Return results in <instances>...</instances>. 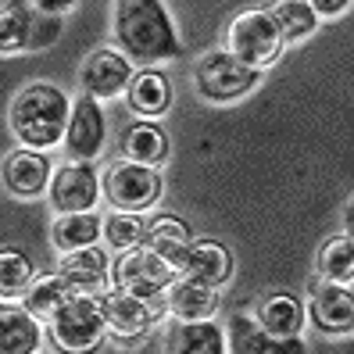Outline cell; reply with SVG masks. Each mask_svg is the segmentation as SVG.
Segmentation results:
<instances>
[{"mask_svg":"<svg viewBox=\"0 0 354 354\" xmlns=\"http://www.w3.org/2000/svg\"><path fill=\"white\" fill-rule=\"evenodd\" d=\"M111 11L115 47L133 68H158L165 61L183 57L172 11L161 0H118Z\"/></svg>","mask_w":354,"mask_h":354,"instance_id":"cell-1","label":"cell"},{"mask_svg":"<svg viewBox=\"0 0 354 354\" xmlns=\"http://www.w3.org/2000/svg\"><path fill=\"white\" fill-rule=\"evenodd\" d=\"M68 111H72V97L61 86H54V82H29V86H22L11 97L8 126L18 140V147L44 154L65 140Z\"/></svg>","mask_w":354,"mask_h":354,"instance_id":"cell-2","label":"cell"},{"mask_svg":"<svg viewBox=\"0 0 354 354\" xmlns=\"http://www.w3.org/2000/svg\"><path fill=\"white\" fill-rule=\"evenodd\" d=\"M44 326L54 354H97L108 344L104 301L93 294H72Z\"/></svg>","mask_w":354,"mask_h":354,"instance_id":"cell-3","label":"cell"},{"mask_svg":"<svg viewBox=\"0 0 354 354\" xmlns=\"http://www.w3.org/2000/svg\"><path fill=\"white\" fill-rule=\"evenodd\" d=\"M222 50L229 57H236L247 68H258V72L272 68L283 57V36L272 22V15H268V8L240 11L225 29V47Z\"/></svg>","mask_w":354,"mask_h":354,"instance_id":"cell-4","label":"cell"},{"mask_svg":"<svg viewBox=\"0 0 354 354\" xmlns=\"http://www.w3.org/2000/svg\"><path fill=\"white\" fill-rule=\"evenodd\" d=\"M161 194H165V179H161L158 169H147V165L118 158L100 172V197L108 201L115 212H126V215L151 212L161 201Z\"/></svg>","mask_w":354,"mask_h":354,"instance_id":"cell-5","label":"cell"},{"mask_svg":"<svg viewBox=\"0 0 354 354\" xmlns=\"http://www.w3.org/2000/svg\"><path fill=\"white\" fill-rule=\"evenodd\" d=\"M265 82V72L240 65L225 50H207L194 65V86L207 104H236Z\"/></svg>","mask_w":354,"mask_h":354,"instance_id":"cell-6","label":"cell"},{"mask_svg":"<svg viewBox=\"0 0 354 354\" xmlns=\"http://www.w3.org/2000/svg\"><path fill=\"white\" fill-rule=\"evenodd\" d=\"M104 319H108V340L118 347H133L140 340L151 337V329L169 315L165 301H143V297H129L122 290H104Z\"/></svg>","mask_w":354,"mask_h":354,"instance_id":"cell-7","label":"cell"},{"mask_svg":"<svg viewBox=\"0 0 354 354\" xmlns=\"http://www.w3.org/2000/svg\"><path fill=\"white\" fill-rule=\"evenodd\" d=\"M176 279H179L176 268L165 265L147 247L122 251L115 268H111V286L122 290V294H129V297H143V301H161Z\"/></svg>","mask_w":354,"mask_h":354,"instance_id":"cell-8","label":"cell"},{"mask_svg":"<svg viewBox=\"0 0 354 354\" xmlns=\"http://www.w3.org/2000/svg\"><path fill=\"white\" fill-rule=\"evenodd\" d=\"M47 201L57 215H79L93 212L100 201V172L93 169V161H68L50 176Z\"/></svg>","mask_w":354,"mask_h":354,"instance_id":"cell-9","label":"cell"},{"mask_svg":"<svg viewBox=\"0 0 354 354\" xmlns=\"http://www.w3.org/2000/svg\"><path fill=\"white\" fill-rule=\"evenodd\" d=\"M304 319L315 326L322 337H351L354 333V294H351V286L311 279Z\"/></svg>","mask_w":354,"mask_h":354,"instance_id":"cell-10","label":"cell"},{"mask_svg":"<svg viewBox=\"0 0 354 354\" xmlns=\"http://www.w3.org/2000/svg\"><path fill=\"white\" fill-rule=\"evenodd\" d=\"M54 176V165L47 154L29 151V147H15L4 154L0 161V183L4 190L18 201H36V197H47V186Z\"/></svg>","mask_w":354,"mask_h":354,"instance_id":"cell-11","label":"cell"},{"mask_svg":"<svg viewBox=\"0 0 354 354\" xmlns=\"http://www.w3.org/2000/svg\"><path fill=\"white\" fill-rule=\"evenodd\" d=\"M104 140H108V122H104L100 100L79 93L72 100L68 111V129H65V151L72 161H93L104 151Z\"/></svg>","mask_w":354,"mask_h":354,"instance_id":"cell-12","label":"cell"},{"mask_svg":"<svg viewBox=\"0 0 354 354\" xmlns=\"http://www.w3.org/2000/svg\"><path fill=\"white\" fill-rule=\"evenodd\" d=\"M133 72L136 68L118 50L100 47V50L82 57V65H79V90L86 97H93V100H108V97L126 93Z\"/></svg>","mask_w":354,"mask_h":354,"instance_id":"cell-13","label":"cell"},{"mask_svg":"<svg viewBox=\"0 0 354 354\" xmlns=\"http://www.w3.org/2000/svg\"><path fill=\"white\" fill-rule=\"evenodd\" d=\"M54 276L65 283L72 294H93L100 297L104 290H111V261L104 254V247H82V251L57 254Z\"/></svg>","mask_w":354,"mask_h":354,"instance_id":"cell-14","label":"cell"},{"mask_svg":"<svg viewBox=\"0 0 354 354\" xmlns=\"http://www.w3.org/2000/svg\"><path fill=\"white\" fill-rule=\"evenodd\" d=\"M236 272V261H233V251L222 243V240H194L183 254V265H179V276L194 279L201 286H212V290H222Z\"/></svg>","mask_w":354,"mask_h":354,"instance_id":"cell-15","label":"cell"},{"mask_svg":"<svg viewBox=\"0 0 354 354\" xmlns=\"http://www.w3.org/2000/svg\"><path fill=\"white\" fill-rule=\"evenodd\" d=\"M172 100H176V90H172V79L165 68H136L129 86H126V104L129 111L143 122H158L161 115L172 111Z\"/></svg>","mask_w":354,"mask_h":354,"instance_id":"cell-16","label":"cell"},{"mask_svg":"<svg viewBox=\"0 0 354 354\" xmlns=\"http://www.w3.org/2000/svg\"><path fill=\"white\" fill-rule=\"evenodd\" d=\"M194 240H197L194 229L186 225L179 215H151V218H143V240H140V247L154 251L165 265H172L176 272L183 265L186 247H190Z\"/></svg>","mask_w":354,"mask_h":354,"instance_id":"cell-17","label":"cell"},{"mask_svg":"<svg viewBox=\"0 0 354 354\" xmlns=\"http://www.w3.org/2000/svg\"><path fill=\"white\" fill-rule=\"evenodd\" d=\"M225 347L229 354H308V344L301 337H268L265 329L254 326L251 315H233L225 333Z\"/></svg>","mask_w":354,"mask_h":354,"instance_id":"cell-18","label":"cell"},{"mask_svg":"<svg viewBox=\"0 0 354 354\" xmlns=\"http://www.w3.org/2000/svg\"><path fill=\"white\" fill-rule=\"evenodd\" d=\"M251 319L258 329H265L268 337H301L304 329V304L290 294V290H272V294L258 297Z\"/></svg>","mask_w":354,"mask_h":354,"instance_id":"cell-19","label":"cell"},{"mask_svg":"<svg viewBox=\"0 0 354 354\" xmlns=\"http://www.w3.org/2000/svg\"><path fill=\"white\" fill-rule=\"evenodd\" d=\"M161 301H165V311H169L176 322H207V319L218 315V304H222L218 290L201 286L186 276H179Z\"/></svg>","mask_w":354,"mask_h":354,"instance_id":"cell-20","label":"cell"},{"mask_svg":"<svg viewBox=\"0 0 354 354\" xmlns=\"http://www.w3.org/2000/svg\"><path fill=\"white\" fill-rule=\"evenodd\" d=\"M122 158L161 172V165L172 158V140L158 122L136 118L133 126H126V133H122Z\"/></svg>","mask_w":354,"mask_h":354,"instance_id":"cell-21","label":"cell"},{"mask_svg":"<svg viewBox=\"0 0 354 354\" xmlns=\"http://www.w3.org/2000/svg\"><path fill=\"white\" fill-rule=\"evenodd\" d=\"M165 354H229L225 347V329L207 319V322H176L165 329Z\"/></svg>","mask_w":354,"mask_h":354,"instance_id":"cell-22","label":"cell"},{"mask_svg":"<svg viewBox=\"0 0 354 354\" xmlns=\"http://www.w3.org/2000/svg\"><path fill=\"white\" fill-rule=\"evenodd\" d=\"M44 326L22 304L0 301V354H39Z\"/></svg>","mask_w":354,"mask_h":354,"instance_id":"cell-23","label":"cell"},{"mask_svg":"<svg viewBox=\"0 0 354 354\" xmlns=\"http://www.w3.org/2000/svg\"><path fill=\"white\" fill-rule=\"evenodd\" d=\"M104 233V218L97 212H79V215H57L50 225V243L57 254L68 251H82V247H93Z\"/></svg>","mask_w":354,"mask_h":354,"instance_id":"cell-24","label":"cell"},{"mask_svg":"<svg viewBox=\"0 0 354 354\" xmlns=\"http://www.w3.org/2000/svg\"><path fill=\"white\" fill-rule=\"evenodd\" d=\"M39 279L36 261L15 243H0V301H22L26 290Z\"/></svg>","mask_w":354,"mask_h":354,"instance_id":"cell-25","label":"cell"},{"mask_svg":"<svg viewBox=\"0 0 354 354\" xmlns=\"http://www.w3.org/2000/svg\"><path fill=\"white\" fill-rule=\"evenodd\" d=\"M315 279L351 286V279H354V240H351V233H337V236H329L319 247V254H315Z\"/></svg>","mask_w":354,"mask_h":354,"instance_id":"cell-26","label":"cell"},{"mask_svg":"<svg viewBox=\"0 0 354 354\" xmlns=\"http://www.w3.org/2000/svg\"><path fill=\"white\" fill-rule=\"evenodd\" d=\"M32 22H36V8L26 4V0L0 4V54H26L32 44Z\"/></svg>","mask_w":354,"mask_h":354,"instance_id":"cell-27","label":"cell"},{"mask_svg":"<svg viewBox=\"0 0 354 354\" xmlns=\"http://www.w3.org/2000/svg\"><path fill=\"white\" fill-rule=\"evenodd\" d=\"M268 15L283 36V47L286 44H304V39L319 29V18L311 11V4L304 0H279V4H268Z\"/></svg>","mask_w":354,"mask_h":354,"instance_id":"cell-28","label":"cell"},{"mask_svg":"<svg viewBox=\"0 0 354 354\" xmlns=\"http://www.w3.org/2000/svg\"><path fill=\"white\" fill-rule=\"evenodd\" d=\"M72 297V290L65 286V283H61L54 272L50 276H39L29 290H26V297H22V308L29 311V315L39 322V326H44L50 315H54V311L61 308V304H65Z\"/></svg>","mask_w":354,"mask_h":354,"instance_id":"cell-29","label":"cell"},{"mask_svg":"<svg viewBox=\"0 0 354 354\" xmlns=\"http://www.w3.org/2000/svg\"><path fill=\"white\" fill-rule=\"evenodd\" d=\"M104 240H108L115 251H133L143 240V215H126V212H111L104 218Z\"/></svg>","mask_w":354,"mask_h":354,"instance_id":"cell-30","label":"cell"},{"mask_svg":"<svg viewBox=\"0 0 354 354\" xmlns=\"http://www.w3.org/2000/svg\"><path fill=\"white\" fill-rule=\"evenodd\" d=\"M57 32H61V18H54V15H39V11H36V22H32V44H29V50L50 47L54 39H57Z\"/></svg>","mask_w":354,"mask_h":354,"instance_id":"cell-31","label":"cell"},{"mask_svg":"<svg viewBox=\"0 0 354 354\" xmlns=\"http://www.w3.org/2000/svg\"><path fill=\"white\" fill-rule=\"evenodd\" d=\"M311 11H315V18L322 22V18H337V15L351 11V4H347V0H344V4H311Z\"/></svg>","mask_w":354,"mask_h":354,"instance_id":"cell-32","label":"cell"}]
</instances>
